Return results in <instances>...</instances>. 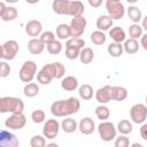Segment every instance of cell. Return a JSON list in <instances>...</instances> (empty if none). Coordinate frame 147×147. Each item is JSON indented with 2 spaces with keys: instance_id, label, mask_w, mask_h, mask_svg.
Masks as SVG:
<instances>
[{
  "instance_id": "f35d334b",
  "label": "cell",
  "mask_w": 147,
  "mask_h": 147,
  "mask_svg": "<svg viewBox=\"0 0 147 147\" xmlns=\"http://www.w3.org/2000/svg\"><path fill=\"white\" fill-rule=\"evenodd\" d=\"M80 52H82V49L65 46V57L69 59V60H76L77 57H79Z\"/></svg>"
},
{
  "instance_id": "6da1fadb",
  "label": "cell",
  "mask_w": 147,
  "mask_h": 147,
  "mask_svg": "<svg viewBox=\"0 0 147 147\" xmlns=\"http://www.w3.org/2000/svg\"><path fill=\"white\" fill-rule=\"evenodd\" d=\"M52 9L57 15H69L77 17L83 16L85 7L82 1L77 0H55L52 3Z\"/></svg>"
},
{
  "instance_id": "52a82bcc",
  "label": "cell",
  "mask_w": 147,
  "mask_h": 147,
  "mask_svg": "<svg viewBox=\"0 0 147 147\" xmlns=\"http://www.w3.org/2000/svg\"><path fill=\"white\" fill-rule=\"evenodd\" d=\"M36 74H37V64L33 61L28 60L22 64V67L20 69V72H18V76H20V79L23 83L29 84V83L32 82Z\"/></svg>"
},
{
  "instance_id": "7bdbcfd3",
  "label": "cell",
  "mask_w": 147,
  "mask_h": 147,
  "mask_svg": "<svg viewBox=\"0 0 147 147\" xmlns=\"http://www.w3.org/2000/svg\"><path fill=\"white\" fill-rule=\"evenodd\" d=\"M54 64L56 68V79H63L65 74V67L61 62H55Z\"/></svg>"
},
{
  "instance_id": "ffe728a7",
  "label": "cell",
  "mask_w": 147,
  "mask_h": 147,
  "mask_svg": "<svg viewBox=\"0 0 147 147\" xmlns=\"http://www.w3.org/2000/svg\"><path fill=\"white\" fill-rule=\"evenodd\" d=\"M109 37L114 40V42H123L126 40V34L125 31L123 30V28L121 26H114L109 30Z\"/></svg>"
},
{
  "instance_id": "5b68a950",
  "label": "cell",
  "mask_w": 147,
  "mask_h": 147,
  "mask_svg": "<svg viewBox=\"0 0 147 147\" xmlns=\"http://www.w3.org/2000/svg\"><path fill=\"white\" fill-rule=\"evenodd\" d=\"M106 9L108 13V16L114 20H121L123 18L125 14V8L123 2L118 0H107L106 1Z\"/></svg>"
},
{
  "instance_id": "ab89813d",
  "label": "cell",
  "mask_w": 147,
  "mask_h": 147,
  "mask_svg": "<svg viewBox=\"0 0 147 147\" xmlns=\"http://www.w3.org/2000/svg\"><path fill=\"white\" fill-rule=\"evenodd\" d=\"M39 39L42 41V44H44L45 46H47L48 44H51L52 41L55 40V34H54L52 31H45V32H42V33L40 34Z\"/></svg>"
},
{
  "instance_id": "74e56055",
  "label": "cell",
  "mask_w": 147,
  "mask_h": 147,
  "mask_svg": "<svg viewBox=\"0 0 147 147\" xmlns=\"http://www.w3.org/2000/svg\"><path fill=\"white\" fill-rule=\"evenodd\" d=\"M31 147H46V139L42 136H33L30 140Z\"/></svg>"
},
{
  "instance_id": "9a60e30c",
  "label": "cell",
  "mask_w": 147,
  "mask_h": 147,
  "mask_svg": "<svg viewBox=\"0 0 147 147\" xmlns=\"http://www.w3.org/2000/svg\"><path fill=\"white\" fill-rule=\"evenodd\" d=\"M111 88H113V86L105 85L95 92V99L100 105H106L113 100L111 99Z\"/></svg>"
},
{
  "instance_id": "f1b7e54d",
  "label": "cell",
  "mask_w": 147,
  "mask_h": 147,
  "mask_svg": "<svg viewBox=\"0 0 147 147\" xmlns=\"http://www.w3.org/2000/svg\"><path fill=\"white\" fill-rule=\"evenodd\" d=\"M90 38H91V41H92L94 45H96V46L103 45V44L106 42V40H107L106 34H105L102 31H99V30L93 31V32L91 33Z\"/></svg>"
},
{
  "instance_id": "d6986e66",
  "label": "cell",
  "mask_w": 147,
  "mask_h": 147,
  "mask_svg": "<svg viewBox=\"0 0 147 147\" xmlns=\"http://www.w3.org/2000/svg\"><path fill=\"white\" fill-rule=\"evenodd\" d=\"M113 23L114 21L108 16V15H101L96 18V22H95V25L98 28L99 31H107V30H110L111 26H113Z\"/></svg>"
},
{
  "instance_id": "f907efd6",
  "label": "cell",
  "mask_w": 147,
  "mask_h": 147,
  "mask_svg": "<svg viewBox=\"0 0 147 147\" xmlns=\"http://www.w3.org/2000/svg\"><path fill=\"white\" fill-rule=\"evenodd\" d=\"M145 100H146V105H147V95H146V99Z\"/></svg>"
},
{
  "instance_id": "b9f144b4",
  "label": "cell",
  "mask_w": 147,
  "mask_h": 147,
  "mask_svg": "<svg viewBox=\"0 0 147 147\" xmlns=\"http://www.w3.org/2000/svg\"><path fill=\"white\" fill-rule=\"evenodd\" d=\"M9 74H10V65L6 61H1L0 62V77L6 78L9 76Z\"/></svg>"
},
{
  "instance_id": "7a4b0ae2",
  "label": "cell",
  "mask_w": 147,
  "mask_h": 147,
  "mask_svg": "<svg viewBox=\"0 0 147 147\" xmlns=\"http://www.w3.org/2000/svg\"><path fill=\"white\" fill-rule=\"evenodd\" d=\"M80 108V102L77 98H69L67 100H57L51 105V113L55 117H64L77 114Z\"/></svg>"
},
{
  "instance_id": "7dc6e473",
  "label": "cell",
  "mask_w": 147,
  "mask_h": 147,
  "mask_svg": "<svg viewBox=\"0 0 147 147\" xmlns=\"http://www.w3.org/2000/svg\"><path fill=\"white\" fill-rule=\"evenodd\" d=\"M141 26H142V29H145L146 31H147V15L142 18V22H141Z\"/></svg>"
},
{
  "instance_id": "ac0fdd59",
  "label": "cell",
  "mask_w": 147,
  "mask_h": 147,
  "mask_svg": "<svg viewBox=\"0 0 147 147\" xmlns=\"http://www.w3.org/2000/svg\"><path fill=\"white\" fill-rule=\"evenodd\" d=\"M45 49V45L42 44V41L38 38H32L29 40L28 42V51L33 54V55H38V54H41Z\"/></svg>"
},
{
  "instance_id": "9c48e42d",
  "label": "cell",
  "mask_w": 147,
  "mask_h": 147,
  "mask_svg": "<svg viewBox=\"0 0 147 147\" xmlns=\"http://www.w3.org/2000/svg\"><path fill=\"white\" fill-rule=\"evenodd\" d=\"M86 18L84 16H77L74 17L69 24L70 26V37L71 38H80L83 33L85 32L86 28Z\"/></svg>"
},
{
  "instance_id": "d4e9b609",
  "label": "cell",
  "mask_w": 147,
  "mask_h": 147,
  "mask_svg": "<svg viewBox=\"0 0 147 147\" xmlns=\"http://www.w3.org/2000/svg\"><path fill=\"white\" fill-rule=\"evenodd\" d=\"M78 94L83 100H91L92 96L94 95V90L91 85L88 84H83L78 88Z\"/></svg>"
},
{
  "instance_id": "d590c367",
  "label": "cell",
  "mask_w": 147,
  "mask_h": 147,
  "mask_svg": "<svg viewBox=\"0 0 147 147\" xmlns=\"http://www.w3.org/2000/svg\"><path fill=\"white\" fill-rule=\"evenodd\" d=\"M65 46L75 47V48H78V49H83L84 46H85V40L82 39V38H70V39L67 40Z\"/></svg>"
},
{
  "instance_id": "4fadbf2b",
  "label": "cell",
  "mask_w": 147,
  "mask_h": 147,
  "mask_svg": "<svg viewBox=\"0 0 147 147\" xmlns=\"http://www.w3.org/2000/svg\"><path fill=\"white\" fill-rule=\"evenodd\" d=\"M0 147H20V141L14 133L2 130L0 132Z\"/></svg>"
},
{
  "instance_id": "277c9868",
  "label": "cell",
  "mask_w": 147,
  "mask_h": 147,
  "mask_svg": "<svg viewBox=\"0 0 147 147\" xmlns=\"http://www.w3.org/2000/svg\"><path fill=\"white\" fill-rule=\"evenodd\" d=\"M54 78H56V68L54 63L45 64L37 74V80L42 85H48Z\"/></svg>"
},
{
  "instance_id": "bcb514c9",
  "label": "cell",
  "mask_w": 147,
  "mask_h": 147,
  "mask_svg": "<svg viewBox=\"0 0 147 147\" xmlns=\"http://www.w3.org/2000/svg\"><path fill=\"white\" fill-rule=\"evenodd\" d=\"M88 5L92 7H99L102 5V0H88Z\"/></svg>"
},
{
  "instance_id": "f546056e",
  "label": "cell",
  "mask_w": 147,
  "mask_h": 147,
  "mask_svg": "<svg viewBox=\"0 0 147 147\" xmlns=\"http://www.w3.org/2000/svg\"><path fill=\"white\" fill-rule=\"evenodd\" d=\"M117 130L119 131L121 134L126 136V134H129V133L132 132L133 126H132V123H131L129 119H122V121H119L118 124H117Z\"/></svg>"
},
{
  "instance_id": "7c38bea8",
  "label": "cell",
  "mask_w": 147,
  "mask_h": 147,
  "mask_svg": "<svg viewBox=\"0 0 147 147\" xmlns=\"http://www.w3.org/2000/svg\"><path fill=\"white\" fill-rule=\"evenodd\" d=\"M60 123L54 119V118H51V119H47L46 123L44 124V127H42V134L46 139H54L55 137H57L59 134V131H60Z\"/></svg>"
},
{
  "instance_id": "ee69618b",
  "label": "cell",
  "mask_w": 147,
  "mask_h": 147,
  "mask_svg": "<svg viewBox=\"0 0 147 147\" xmlns=\"http://www.w3.org/2000/svg\"><path fill=\"white\" fill-rule=\"evenodd\" d=\"M140 136H141V138L144 140L147 141V123L141 125V127H140Z\"/></svg>"
},
{
  "instance_id": "8992f818",
  "label": "cell",
  "mask_w": 147,
  "mask_h": 147,
  "mask_svg": "<svg viewBox=\"0 0 147 147\" xmlns=\"http://www.w3.org/2000/svg\"><path fill=\"white\" fill-rule=\"evenodd\" d=\"M20 51V45L16 40H7L1 45L0 57L3 61H11L15 59Z\"/></svg>"
},
{
  "instance_id": "d6a6232c",
  "label": "cell",
  "mask_w": 147,
  "mask_h": 147,
  "mask_svg": "<svg viewBox=\"0 0 147 147\" xmlns=\"http://www.w3.org/2000/svg\"><path fill=\"white\" fill-rule=\"evenodd\" d=\"M95 116H96L99 119H101V121L105 122L106 119L109 118V116H110V110H109V108H108L107 106L100 105V106H98V107L95 108Z\"/></svg>"
},
{
  "instance_id": "836d02e7",
  "label": "cell",
  "mask_w": 147,
  "mask_h": 147,
  "mask_svg": "<svg viewBox=\"0 0 147 147\" xmlns=\"http://www.w3.org/2000/svg\"><path fill=\"white\" fill-rule=\"evenodd\" d=\"M129 36L131 37V39H138L142 37V26H140L139 24H131L129 26Z\"/></svg>"
},
{
  "instance_id": "c3c4849f",
  "label": "cell",
  "mask_w": 147,
  "mask_h": 147,
  "mask_svg": "<svg viewBox=\"0 0 147 147\" xmlns=\"http://www.w3.org/2000/svg\"><path fill=\"white\" fill-rule=\"evenodd\" d=\"M46 147H59V145L55 144V142H49V144L46 145Z\"/></svg>"
},
{
  "instance_id": "4316f807",
  "label": "cell",
  "mask_w": 147,
  "mask_h": 147,
  "mask_svg": "<svg viewBox=\"0 0 147 147\" xmlns=\"http://www.w3.org/2000/svg\"><path fill=\"white\" fill-rule=\"evenodd\" d=\"M127 16H129V18H130L133 23H136V24H138V23L142 20L141 10H140L138 7H136V6H130V7L127 8Z\"/></svg>"
},
{
  "instance_id": "1f68e13d",
  "label": "cell",
  "mask_w": 147,
  "mask_h": 147,
  "mask_svg": "<svg viewBox=\"0 0 147 147\" xmlns=\"http://www.w3.org/2000/svg\"><path fill=\"white\" fill-rule=\"evenodd\" d=\"M56 36L60 40L68 39L70 37V26L67 24H59L56 28Z\"/></svg>"
},
{
  "instance_id": "603a6c76",
  "label": "cell",
  "mask_w": 147,
  "mask_h": 147,
  "mask_svg": "<svg viewBox=\"0 0 147 147\" xmlns=\"http://www.w3.org/2000/svg\"><path fill=\"white\" fill-rule=\"evenodd\" d=\"M77 122L71 117H67L61 122V129L65 133H74L77 130Z\"/></svg>"
},
{
  "instance_id": "44dd1931",
  "label": "cell",
  "mask_w": 147,
  "mask_h": 147,
  "mask_svg": "<svg viewBox=\"0 0 147 147\" xmlns=\"http://www.w3.org/2000/svg\"><path fill=\"white\" fill-rule=\"evenodd\" d=\"M61 87L64 91H75L78 87V79L74 76H67L61 80Z\"/></svg>"
},
{
  "instance_id": "681fc988",
  "label": "cell",
  "mask_w": 147,
  "mask_h": 147,
  "mask_svg": "<svg viewBox=\"0 0 147 147\" xmlns=\"http://www.w3.org/2000/svg\"><path fill=\"white\" fill-rule=\"evenodd\" d=\"M130 147H144L141 144H139V142H134V144H132Z\"/></svg>"
},
{
  "instance_id": "e575fe53",
  "label": "cell",
  "mask_w": 147,
  "mask_h": 147,
  "mask_svg": "<svg viewBox=\"0 0 147 147\" xmlns=\"http://www.w3.org/2000/svg\"><path fill=\"white\" fill-rule=\"evenodd\" d=\"M46 48H47V52H48L49 54H52V55H57V54H60L61 51H62V44H61L60 40H54V41H52L51 44H48V45L46 46Z\"/></svg>"
},
{
  "instance_id": "7402d4cb",
  "label": "cell",
  "mask_w": 147,
  "mask_h": 147,
  "mask_svg": "<svg viewBox=\"0 0 147 147\" xmlns=\"http://www.w3.org/2000/svg\"><path fill=\"white\" fill-rule=\"evenodd\" d=\"M127 98V90L123 86H113L111 99L115 101H123Z\"/></svg>"
},
{
  "instance_id": "ba28073f",
  "label": "cell",
  "mask_w": 147,
  "mask_h": 147,
  "mask_svg": "<svg viewBox=\"0 0 147 147\" xmlns=\"http://www.w3.org/2000/svg\"><path fill=\"white\" fill-rule=\"evenodd\" d=\"M98 131H99V136L103 141H111L114 139H116V127L114 125L113 122H101L98 126Z\"/></svg>"
},
{
  "instance_id": "4dcf8cb0",
  "label": "cell",
  "mask_w": 147,
  "mask_h": 147,
  "mask_svg": "<svg viewBox=\"0 0 147 147\" xmlns=\"http://www.w3.org/2000/svg\"><path fill=\"white\" fill-rule=\"evenodd\" d=\"M23 93L26 98H33L36 95H38L39 93V86L36 83H29L24 86L23 88Z\"/></svg>"
},
{
  "instance_id": "30bf717a",
  "label": "cell",
  "mask_w": 147,
  "mask_h": 147,
  "mask_svg": "<svg viewBox=\"0 0 147 147\" xmlns=\"http://www.w3.org/2000/svg\"><path fill=\"white\" fill-rule=\"evenodd\" d=\"M130 118L136 124H141L147 118V106L144 103H136L130 109Z\"/></svg>"
},
{
  "instance_id": "484cf974",
  "label": "cell",
  "mask_w": 147,
  "mask_h": 147,
  "mask_svg": "<svg viewBox=\"0 0 147 147\" xmlns=\"http://www.w3.org/2000/svg\"><path fill=\"white\" fill-rule=\"evenodd\" d=\"M123 48H124V51H125L127 54H136V53L139 51L140 45H139V42H138L136 39L129 38V39H126V40L124 41Z\"/></svg>"
},
{
  "instance_id": "83f0119b",
  "label": "cell",
  "mask_w": 147,
  "mask_h": 147,
  "mask_svg": "<svg viewBox=\"0 0 147 147\" xmlns=\"http://www.w3.org/2000/svg\"><path fill=\"white\" fill-rule=\"evenodd\" d=\"M107 51H108V53H109L110 56H113V57H119V56H122V54L124 52V48H123V45L122 44L111 42V44H109Z\"/></svg>"
},
{
  "instance_id": "3957f363",
  "label": "cell",
  "mask_w": 147,
  "mask_h": 147,
  "mask_svg": "<svg viewBox=\"0 0 147 147\" xmlns=\"http://www.w3.org/2000/svg\"><path fill=\"white\" fill-rule=\"evenodd\" d=\"M24 103L20 98L15 96H2L0 98V113L1 114H22Z\"/></svg>"
},
{
  "instance_id": "5bb4252c",
  "label": "cell",
  "mask_w": 147,
  "mask_h": 147,
  "mask_svg": "<svg viewBox=\"0 0 147 147\" xmlns=\"http://www.w3.org/2000/svg\"><path fill=\"white\" fill-rule=\"evenodd\" d=\"M18 15V11L15 7L11 6H6L5 2H0V17L5 22L14 21Z\"/></svg>"
},
{
  "instance_id": "60d3db41",
  "label": "cell",
  "mask_w": 147,
  "mask_h": 147,
  "mask_svg": "<svg viewBox=\"0 0 147 147\" xmlns=\"http://www.w3.org/2000/svg\"><path fill=\"white\" fill-rule=\"evenodd\" d=\"M115 147H130V139L126 136H119L115 139Z\"/></svg>"
},
{
  "instance_id": "2e32d148",
  "label": "cell",
  "mask_w": 147,
  "mask_h": 147,
  "mask_svg": "<svg viewBox=\"0 0 147 147\" xmlns=\"http://www.w3.org/2000/svg\"><path fill=\"white\" fill-rule=\"evenodd\" d=\"M78 129L82 134L90 136L95 130V123L91 117H83L78 124Z\"/></svg>"
},
{
  "instance_id": "cb8c5ba5",
  "label": "cell",
  "mask_w": 147,
  "mask_h": 147,
  "mask_svg": "<svg viewBox=\"0 0 147 147\" xmlns=\"http://www.w3.org/2000/svg\"><path fill=\"white\" fill-rule=\"evenodd\" d=\"M94 60V52L90 47H84L79 55V61L83 64H90Z\"/></svg>"
},
{
  "instance_id": "f6af8a7d",
  "label": "cell",
  "mask_w": 147,
  "mask_h": 147,
  "mask_svg": "<svg viewBox=\"0 0 147 147\" xmlns=\"http://www.w3.org/2000/svg\"><path fill=\"white\" fill-rule=\"evenodd\" d=\"M140 45H141V47L147 52V33L142 34V37L140 38Z\"/></svg>"
},
{
  "instance_id": "8d00e7d4",
  "label": "cell",
  "mask_w": 147,
  "mask_h": 147,
  "mask_svg": "<svg viewBox=\"0 0 147 147\" xmlns=\"http://www.w3.org/2000/svg\"><path fill=\"white\" fill-rule=\"evenodd\" d=\"M45 117H46L45 111L41 110V109H36V110H33L32 114H31V119H32V122L36 123V124L42 123V122L45 121Z\"/></svg>"
},
{
  "instance_id": "e0dca14e",
  "label": "cell",
  "mask_w": 147,
  "mask_h": 147,
  "mask_svg": "<svg viewBox=\"0 0 147 147\" xmlns=\"http://www.w3.org/2000/svg\"><path fill=\"white\" fill-rule=\"evenodd\" d=\"M42 24L38 20H31L25 25V32L30 37H38L42 32Z\"/></svg>"
},
{
  "instance_id": "8fae6325",
  "label": "cell",
  "mask_w": 147,
  "mask_h": 147,
  "mask_svg": "<svg viewBox=\"0 0 147 147\" xmlns=\"http://www.w3.org/2000/svg\"><path fill=\"white\" fill-rule=\"evenodd\" d=\"M26 124V117L24 114H11L6 121H5V126L10 130H21L25 126Z\"/></svg>"
}]
</instances>
